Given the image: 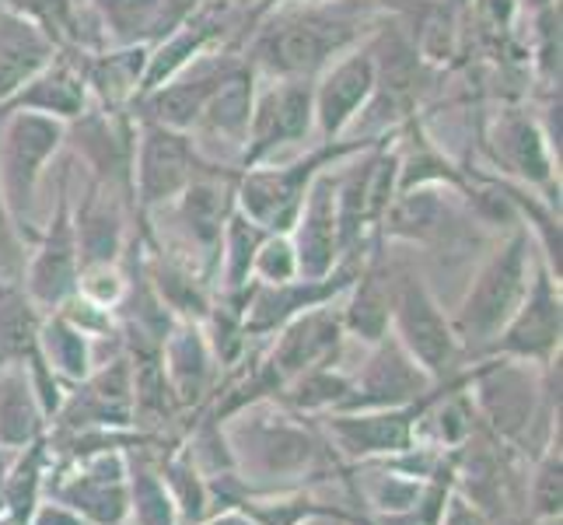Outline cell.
Masks as SVG:
<instances>
[{"instance_id": "d4e9b609", "label": "cell", "mask_w": 563, "mask_h": 525, "mask_svg": "<svg viewBox=\"0 0 563 525\" xmlns=\"http://www.w3.org/2000/svg\"><path fill=\"white\" fill-rule=\"evenodd\" d=\"M224 249H228V277L231 284H245L249 270H252V260H256V252L266 239V228L256 225L252 218H245V214L235 207L231 210V218L224 225Z\"/></svg>"}, {"instance_id": "7a4b0ae2", "label": "cell", "mask_w": 563, "mask_h": 525, "mask_svg": "<svg viewBox=\"0 0 563 525\" xmlns=\"http://www.w3.org/2000/svg\"><path fill=\"white\" fill-rule=\"evenodd\" d=\"M0 120H4V130H0V193H4L18 236L29 239L25 221L32 218L35 189L43 183L49 158L67 141V123L38 112H8Z\"/></svg>"}, {"instance_id": "ba28073f", "label": "cell", "mask_w": 563, "mask_h": 525, "mask_svg": "<svg viewBox=\"0 0 563 525\" xmlns=\"http://www.w3.org/2000/svg\"><path fill=\"white\" fill-rule=\"evenodd\" d=\"M295 256L298 274L305 281L329 277L340 252V225H336V175L319 172L312 186L305 189V200L295 221Z\"/></svg>"}, {"instance_id": "9a60e30c", "label": "cell", "mask_w": 563, "mask_h": 525, "mask_svg": "<svg viewBox=\"0 0 563 525\" xmlns=\"http://www.w3.org/2000/svg\"><path fill=\"white\" fill-rule=\"evenodd\" d=\"M235 183L239 179H231V175H218L213 168H207L176 197L183 225L207 249L221 242L224 225L231 218V210H235Z\"/></svg>"}, {"instance_id": "f1b7e54d", "label": "cell", "mask_w": 563, "mask_h": 525, "mask_svg": "<svg viewBox=\"0 0 563 525\" xmlns=\"http://www.w3.org/2000/svg\"><path fill=\"white\" fill-rule=\"evenodd\" d=\"M32 431V403L22 379H8L0 393V435L8 441H25Z\"/></svg>"}, {"instance_id": "52a82bcc", "label": "cell", "mask_w": 563, "mask_h": 525, "mask_svg": "<svg viewBox=\"0 0 563 525\" xmlns=\"http://www.w3.org/2000/svg\"><path fill=\"white\" fill-rule=\"evenodd\" d=\"M239 61H228V56H197L189 67H183L176 77H168L165 85H158L154 91L141 95L144 109H147V123H162L168 130H192L200 123L203 106L213 95L228 70Z\"/></svg>"}, {"instance_id": "d6986e66", "label": "cell", "mask_w": 563, "mask_h": 525, "mask_svg": "<svg viewBox=\"0 0 563 525\" xmlns=\"http://www.w3.org/2000/svg\"><path fill=\"white\" fill-rule=\"evenodd\" d=\"M346 287V274H336V277H319V281H301V284H266L260 291L256 305H252V319L249 326L252 329H269L284 319H290L301 308H316L322 305L325 298H333L336 291Z\"/></svg>"}, {"instance_id": "d590c367", "label": "cell", "mask_w": 563, "mask_h": 525, "mask_svg": "<svg viewBox=\"0 0 563 525\" xmlns=\"http://www.w3.org/2000/svg\"><path fill=\"white\" fill-rule=\"evenodd\" d=\"M203 0H162V11H158V25H154V35L165 39L168 32H176L179 25H186L192 14L200 11Z\"/></svg>"}, {"instance_id": "7c38bea8", "label": "cell", "mask_w": 563, "mask_h": 525, "mask_svg": "<svg viewBox=\"0 0 563 525\" xmlns=\"http://www.w3.org/2000/svg\"><path fill=\"white\" fill-rule=\"evenodd\" d=\"M85 106H88V81L81 67L53 56L43 70L32 74L29 81L0 106V116L38 112V116H53V120H60V123H74L77 116H85Z\"/></svg>"}, {"instance_id": "4fadbf2b", "label": "cell", "mask_w": 563, "mask_h": 525, "mask_svg": "<svg viewBox=\"0 0 563 525\" xmlns=\"http://www.w3.org/2000/svg\"><path fill=\"white\" fill-rule=\"evenodd\" d=\"M56 43L32 18L0 4V106L53 61Z\"/></svg>"}, {"instance_id": "8992f818", "label": "cell", "mask_w": 563, "mask_h": 525, "mask_svg": "<svg viewBox=\"0 0 563 525\" xmlns=\"http://www.w3.org/2000/svg\"><path fill=\"white\" fill-rule=\"evenodd\" d=\"M316 130V88L308 77H284L252 102L245 133V168L269 162L280 147L305 141Z\"/></svg>"}, {"instance_id": "4dcf8cb0", "label": "cell", "mask_w": 563, "mask_h": 525, "mask_svg": "<svg viewBox=\"0 0 563 525\" xmlns=\"http://www.w3.org/2000/svg\"><path fill=\"white\" fill-rule=\"evenodd\" d=\"M158 287H162V295L172 305L183 308V313H203V308H207L200 284L192 281L186 270H179V266H162L158 270Z\"/></svg>"}, {"instance_id": "484cf974", "label": "cell", "mask_w": 563, "mask_h": 525, "mask_svg": "<svg viewBox=\"0 0 563 525\" xmlns=\"http://www.w3.org/2000/svg\"><path fill=\"white\" fill-rule=\"evenodd\" d=\"M385 274L382 270H372L364 281H361V291L354 298V308H351V326L357 329L361 337L367 340H378L382 329L388 322V313H393V287H385Z\"/></svg>"}, {"instance_id": "5bb4252c", "label": "cell", "mask_w": 563, "mask_h": 525, "mask_svg": "<svg viewBox=\"0 0 563 525\" xmlns=\"http://www.w3.org/2000/svg\"><path fill=\"white\" fill-rule=\"evenodd\" d=\"M508 333L497 340V350H511V354H547L560 337V298L553 295V284L547 274H539L526 298L508 319Z\"/></svg>"}, {"instance_id": "44dd1931", "label": "cell", "mask_w": 563, "mask_h": 525, "mask_svg": "<svg viewBox=\"0 0 563 525\" xmlns=\"http://www.w3.org/2000/svg\"><path fill=\"white\" fill-rule=\"evenodd\" d=\"M38 319L32 302L11 284H0V364L35 358Z\"/></svg>"}, {"instance_id": "3957f363", "label": "cell", "mask_w": 563, "mask_h": 525, "mask_svg": "<svg viewBox=\"0 0 563 525\" xmlns=\"http://www.w3.org/2000/svg\"><path fill=\"white\" fill-rule=\"evenodd\" d=\"M364 141H351V144H333L325 141L322 151L308 154V158L295 162V165H284V168H249L242 179L235 183V204L245 218H252L256 225H263L266 231H287L295 228L298 221V210L305 200V189L312 186V179L319 172L333 168L336 158L351 151H361Z\"/></svg>"}, {"instance_id": "cb8c5ba5", "label": "cell", "mask_w": 563, "mask_h": 525, "mask_svg": "<svg viewBox=\"0 0 563 525\" xmlns=\"http://www.w3.org/2000/svg\"><path fill=\"white\" fill-rule=\"evenodd\" d=\"M95 11L102 14L106 29L120 39L123 46L141 43V39L154 35L158 25L162 0H91Z\"/></svg>"}, {"instance_id": "836d02e7", "label": "cell", "mask_w": 563, "mask_h": 525, "mask_svg": "<svg viewBox=\"0 0 563 525\" xmlns=\"http://www.w3.org/2000/svg\"><path fill=\"white\" fill-rule=\"evenodd\" d=\"M172 361H176V375H183V382H200L203 379V343L197 333H183L172 347Z\"/></svg>"}, {"instance_id": "8fae6325", "label": "cell", "mask_w": 563, "mask_h": 525, "mask_svg": "<svg viewBox=\"0 0 563 525\" xmlns=\"http://www.w3.org/2000/svg\"><path fill=\"white\" fill-rule=\"evenodd\" d=\"M77 236H74V214L67 179H60V200H56L53 221L43 231V249L32 260L29 270V295L43 305H60L77 287Z\"/></svg>"}, {"instance_id": "7402d4cb", "label": "cell", "mask_w": 563, "mask_h": 525, "mask_svg": "<svg viewBox=\"0 0 563 525\" xmlns=\"http://www.w3.org/2000/svg\"><path fill=\"white\" fill-rule=\"evenodd\" d=\"M147 67V50H123V53H102L99 61L81 67L88 88H95L106 102H123L126 95H137Z\"/></svg>"}, {"instance_id": "2e32d148", "label": "cell", "mask_w": 563, "mask_h": 525, "mask_svg": "<svg viewBox=\"0 0 563 525\" xmlns=\"http://www.w3.org/2000/svg\"><path fill=\"white\" fill-rule=\"evenodd\" d=\"M252 102H256V74H252L249 64L239 61L228 70L224 81L213 88L197 127H203L207 133H213V138H221L228 144H245Z\"/></svg>"}, {"instance_id": "d6a6232c", "label": "cell", "mask_w": 563, "mask_h": 525, "mask_svg": "<svg viewBox=\"0 0 563 525\" xmlns=\"http://www.w3.org/2000/svg\"><path fill=\"white\" fill-rule=\"evenodd\" d=\"M81 291H85V298L91 305L106 308L109 302H115V298L123 295V281H120V274H115L109 263H91V266H85Z\"/></svg>"}, {"instance_id": "1f68e13d", "label": "cell", "mask_w": 563, "mask_h": 525, "mask_svg": "<svg viewBox=\"0 0 563 525\" xmlns=\"http://www.w3.org/2000/svg\"><path fill=\"white\" fill-rule=\"evenodd\" d=\"M81 337L85 333H77V326H70V322H53V329H49V350H53V358L70 375H81L85 372V361H88Z\"/></svg>"}, {"instance_id": "e0dca14e", "label": "cell", "mask_w": 563, "mask_h": 525, "mask_svg": "<svg viewBox=\"0 0 563 525\" xmlns=\"http://www.w3.org/2000/svg\"><path fill=\"white\" fill-rule=\"evenodd\" d=\"M77 249H81V263H112L115 252L123 245V214L115 207L109 186L91 183L88 197L74 218Z\"/></svg>"}, {"instance_id": "9c48e42d", "label": "cell", "mask_w": 563, "mask_h": 525, "mask_svg": "<svg viewBox=\"0 0 563 525\" xmlns=\"http://www.w3.org/2000/svg\"><path fill=\"white\" fill-rule=\"evenodd\" d=\"M393 313L406 347L413 350V358H420V364L431 368V372H444V364L455 354V337L452 326L444 322L438 302L431 298V291L420 284V277L402 274L396 281Z\"/></svg>"}, {"instance_id": "5b68a950", "label": "cell", "mask_w": 563, "mask_h": 525, "mask_svg": "<svg viewBox=\"0 0 563 525\" xmlns=\"http://www.w3.org/2000/svg\"><path fill=\"white\" fill-rule=\"evenodd\" d=\"M210 165L200 162L197 144L183 130H168L162 123H144L141 141H133L130 183L141 207H158L176 200L179 193Z\"/></svg>"}, {"instance_id": "f546056e", "label": "cell", "mask_w": 563, "mask_h": 525, "mask_svg": "<svg viewBox=\"0 0 563 525\" xmlns=\"http://www.w3.org/2000/svg\"><path fill=\"white\" fill-rule=\"evenodd\" d=\"M343 438H351L357 449H388V445H399L406 435V424L399 417L388 420H340Z\"/></svg>"}, {"instance_id": "e575fe53", "label": "cell", "mask_w": 563, "mask_h": 525, "mask_svg": "<svg viewBox=\"0 0 563 525\" xmlns=\"http://www.w3.org/2000/svg\"><path fill=\"white\" fill-rule=\"evenodd\" d=\"M18 266H22V242H18V228L0 193V274H14Z\"/></svg>"}, {"instance_id": "277c9868", "label": "cell", "mask_w": 563, "mask_h": 525, "mask_svg": "<svg viewBox=\"0 0 563 525\" xmlns=\"http://www.w3.org/2000/svg\"><path fill=\"white\" fill-rule=\"evenodd\" d=\"M526 291H529V236L518 228L476 277L470 298H465L459 313V333L465 340L494 337L515 316Z\"/></svg>"}, {"instance_id": "603a6c76", "label": "cell", "mask_w": 563, "mask_h": 525, "mask_svg": "<svg viewBox=\"0 0 563 525\" xmlns=\"http://www.w3.org/2000/svg\"><path fill=\"white\" fill-rule=\"evenodd\" d=\"M420 372L410 364V358L396 347H385L372 361V372L364 379V403H385L420 393Z\"/></svg>"}, {"instance_id": "30bf717a", "label": "cell", "mask_w": 563, "mask_h": 525, "mask_svg": "<svg viewBox=\"0 0 563 525\" xmlns=\"http://www.w3.org/2000/svg\"><path fill=\"white\" fill-rule=\"evenodd\" d=\"M378 88V61L372 50L343 56L325 70L316 88V127L325 141H336L354 123V116L367 106Z\"/></svg>"}, {"instance_id": "6da1fadb", "label": "cell", "mask_w": 563, "mask_h": 525, "mask_svg": "<svg viewBox=\"0 0 563 525\" xmlns=\"http://www.w3.org/2000/svg\"><path fill=\"white\" fill-rule=\"evenodd\" d=\"M357 35V18L325 8H308L263 29L256 46H252V61L280 77H312L343 46H351Z\"/></svg>"}, {"instance_id": "ffe728a7", "label": "cell", "mask_w": 563, "mask_h": 525, "mask_svg": "<svg viewBox=\"0 0 563 525\" xmlns=\"http://www.w3.org/2000/svg\"><path fill=\"white\" fill-rule=\"evenodd\" d=\"M336 337H340V319L329 313V308L308 313L287 329L274 364H280V372H298L305 364H316L325 350L336 343Z\"/></svg>"}, {"instance_id": "ac0fdd59", "label": "cell", "mask_w": 563, "mask_h": 525, "mask_svg": "<svg viewBox=\"0 0 563 525\" xmlns=\"http://www.w3.org/2000/svg\"><path fill=\"white\" fill-rule=\"evenodd\" d=\"M550 141L539 130L536 120L521 112H508L497 123V154L511 172H518L529 183H550L553 179V158H550Z\"/></svg>"}, {"instance_id": "4316f807", "label": "cell", "mask_w": 563, "mask_h": 525, "mask_svg": "<svg viewBox=\"0 0 563 525\" xmlns=\"http://www.w3.org/2000/svg\"><path fill=\"white\" fill-rule=\"evenodd\" d=\"M4 4L14 8L18 14L32 18L53 43L77 39L74 25H77V11H81V0H4Z\"/></svg>"}, {"instance_id": "83f0119b", "label": "cell", "mask_w": 563, "mask_h": 525, "mask_svg": "<svg viewBox=\"0 0 563 525\" xmlns=\"http://www.w3.org/2000/svg\"><path fill=\"white\" fill-rule=\"evenodd\" d=\"M252 270L266 281V284H284L298 274V256H295V242H290L284 231H274L266 236L256 260H252Z\"/></svg>"}]
</instances>
